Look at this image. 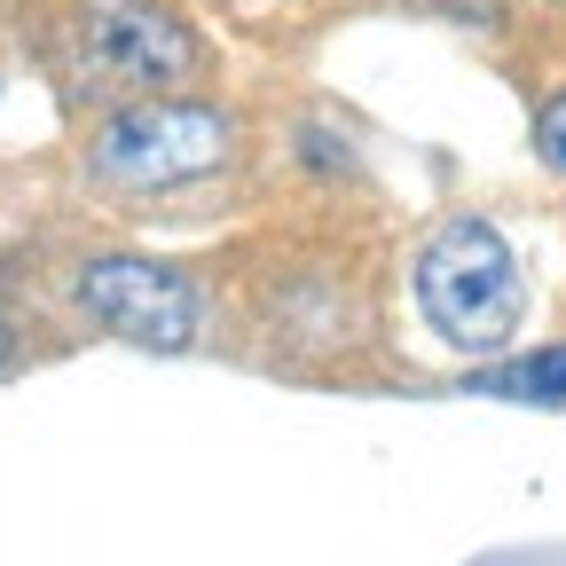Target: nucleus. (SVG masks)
I'll list each match as a JSON object with an SVG mask.
<instances>
[{
    "mask_svg": "<svg viewBox=\"0 0 566 566\" xmlns=\"http://www.w3.org/2000/svg\"><path fill=\"white\" fill-rule=\"evenodd\" d=\"M417 307L433 323V338H449L457 354H495L512 346L527 292H520V252L504 244L495 221H449L424 237L417 252Z\"/></svg>",
    "mask_w": 566,
    "mask_h": 566,
    "instance_id": "1",
    "label": "nucleus"
},
{
    "mask_svg": "<svg viewBox=\"0 0 566 566\" xmlns=\"http://www.w3.org/2000/svg\"><path fill=\"white\" fill-rule=\"evenodd\" d=\"M229 158V118L212 103H126L87 142V174L126 197H158L181 181H205Z\"/></svg>",
    "mask_w": 566,
    "mask_h": 566,
    "instance_id": "2",
    "label": "nucleus"
},
{
    "mask_svg": "<svg viewBox=\"0 0 566 566\" xmlns=\"http://www.w3.org/2000/svg\"><path fill=\"white\" fill-rule=\"evenodd\" d=\"M80 307L126 338V346H150V354H181L197 346V323H205V300L197 283L166 260H142V252H103L80 268Z\"/></svg>",
    "mask_w": 566,
    "mask_h": 566,
    "instance_id": "3",
    "label": "nucleus"
},
{
    "mask_svg": "<svg viewBox=\"0 0 566 566\" xmlns=\"http://www.w3.org/2000/svg\"><path fill=\"white\" fill-rule=\"evenodd\" d=\"M87 55L118 87H181L197 80V40L166 0H87Z\"/></svg>",
    "mask_w": 566,
    "mask_h": 566,
    "instance_id": "4",
    "label": "nucleus"
},
{
    "mask_svg": "<svg viewBox=\"0 0 566 566\" xmlns=\"http://www.w3.org/2000/svg\"><path fill=\"white\" fill-rule=\"evenodd\" d=\"M472 394H488V401H527V409H566V346L512 354V363L480 370Z\"/></svg>",
    "mask_w": 566,
    "mask_h": 566,
    "instance_id": "5",
    "label": "nucleus"
},
{
    "mask_svg": "<svg viewBox=\"0 0 566 566\" xmlns=\"http://www.w3.org/2000/svg\"><path fill=\"white\" fill-rule=\"evenodd\" d=\"M535 150H543L551 174H566V95H551V103L535 111Z\"/></svg>",
    "mask_w": 566,
    "mask_h": 566,
    "instance_id": "6",
    "label": "nucleus"
},
{
    "mask_svg": "<svg viewBox=\"0 0 566 566\" xmlns=\"http://www.w3.org/2000/svg\"><path fill=\"white\" fill-rule=\"evenodd\" d=\"M0 354H9V323H0Z\"/></svg>",
    "mask_w": 566,
    "mask_h": 566,
    "instance_id": "7",
    "label": "nucleus"
},
{
    "mask_svg": "<svg viewBox=\"0 0 566 566\" xmlns=\"http://www.w3.org/2000/svg\"><path fill=\"white\" fill-rule=\"evenodd\" d=\"M558 9H566V0H558Z\"/></svg>",
    "mask_w": 566,
    "mask_h": 566,
    "instance_id": "8",
    "label": "nucleus"
}]
</instances>
